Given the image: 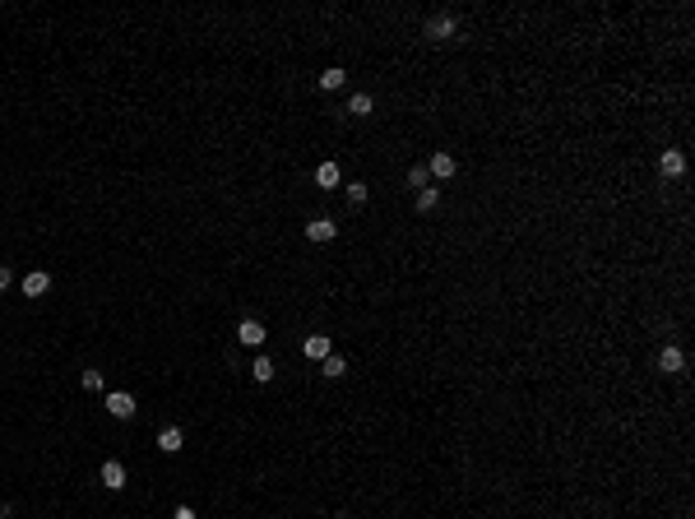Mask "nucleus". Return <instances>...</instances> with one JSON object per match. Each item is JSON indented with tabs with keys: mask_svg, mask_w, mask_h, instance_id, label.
Listing matches in <instances>:
<instances>
[{
	"mask_svg": "<svg viewBox=\"0 0 695 519\" xmlns=\"http://www.w3.org/2000/svg\"><path fill=\"white\" fill-rule=\"evenodd\" d=\"M107 412L116 417V422H130V417H135V394H125V390H111V394H107Z\"/></svg>",
	"mask_w": 695,
	"mask_h": 519,
	"instance_id": "obj_1",
	"label": "nucleus"
},
{
	"mask_svg": "<svg viewBox=\"0 0 695 519\" xmlns=\"http://www.w3.org/2000/svg\"><path fill=\"white\" fill-rule=\"evenodd\" d=\"M658 371H667V376H681V371H686V352H681L677 343H667V348L658 352Z\"/></svg>",
	"mask_w": 695,
	"mask_h": 519,
	"instance_id": "obj_2",
	"label": "nucleus"
},
{
	"mask_svg": "<svg viewBox=\"0 0 695 519\" xmlns=\"http://www.w3.org/2000/svg\"><path fill=\"white\" fill-rule=\"evenodd\" d=\"M98 477H102V487H107V491H121L125 487V464H121V459H107V464L98 468Z\"/></svg>",
	"mask_w": 695,
	"mask_h": 519,
	"instance_id": "obj_3",
	"label": "nucleus"
},
{
	"mask_svg": "<svg viewBox=\"0 0 695 519\" xmlns=\"http://www.w3.org/2000/svg\"><path fill=\"white\" fill-rule=\"evenodd\" d=\"M334 232H339V223H334V218H324V214H315V218L306 223V237H311V242H334Z\"/></svg>",
	"mask_w": 695,
	"mask_h": 519,
	"instance_id": "obj_4",
	"label": "nucleus"
},
{
	"mask_svg": "<svg viewBox=\"0 0 695 519\" xmlns=\"http://www.w3.org/2000/svg\"><path fill=\"white\" fill-rule=\"evenodd\" d=\"M181 445H185V431L181 427H163V431H158V450H163V455H181Z\"/></svg>",
	"mask_w": 695,
	"mask_h": 519,
	"instance_id": "obj_5",
	"label": "nucleus"
},
{
	"mask_svg": "<svg viewBox=\"0 0 695 519\" xmlns=\"http://www.w3.org/2000/svg\"><path fill=\"white\" fill-rule=\"evenodd\" d=\"M427 37H432V42L454 37V19H450V15H432V19H427Z\"/></svg>",
	"mask_w": 695,
	"mask_h": 519,
	"instance_id": "obj_6",
	"label": "nucleus"
},
{
	"mask_svg": "<svg viewBox=\"0 0 695 519\" xmlns=\"http://www.w3.org/2000/svg\"><path fill=\"white\" fill-rule=\"evenodd\" d=\"M427 172H432V176H441V181H450V176L459 172V163H454L450 153H432V163H427Z\"/></svg>",
	"mask_w": 695,
	"mask_h": 519,
	"instance_id": "obj_7",
	"label": "nucleus"
},
{
	"mask_svg": "<svg viewBox=\"0 0 695 519\" xmlns=\"http://www.w3.org/2000/svg\"><path fill=\"white\" fill-rule=\"evenodd\" d=\"M315 185H320V190H334V185H343L339 163H320V167H315Z\"/></svg>",
	"mask_w": 695,
	"mask_h": 519,
	"instance_id": "obj_8",
	"label": "nucleus"
},
{
	"mask_svg": "<svg viewBox=\"0 0 695 519\" xmlns=\"http://www.w3.org/2000/svg\"><path fill=\"white\" fill-rule=\"evenodd\" d=\"M237 338H241L246 348H260V343H264V325L260 320H241V325H237Z\"/></svg>",
	"mask_w": 695,
	"mask_h": 519,
	"instance_id": "obj_9",
	"label": "nucleus"
},
{
	"mask_svg": "<svg viewBox=\"0 0 695 519\" xmlns=\"http://www.w3.org/2000/svg\"><path fill=\"white\" fill-rule=\"evenodd\" d=\"M46 288H51V274H46V269H33V274H24V297H42Z\"/></svg>",
	"mask_w": 695,
	"mask_h": 519,
	"instance_id": "obj_10",
	"label": "nucleus"
},
{
	"mask_svg": "<svg viewBox=\"0 0 695 519\" xmlns=\"http://www.w3.org/2000/svg\"><path fill=\"white\" fill-rule=\"evenodd\" d=\"M329 352H334V343H329V334H311V338H306V357H311V362H324Z\"/></svg>",
	"mask_w": 695,
	"mask_h": 519,
	"instance_id": "obj_11",
	"label": "nucleus"
},
{
	"mask_svg": "<svg viewBox=\"0 0 695 519\" xmlns=\"http://www.w3.org/2000/svg\"><path fill=\"white\" fill-rule=\"evenodd\" d=\"M658 172H663V176H681V172H686V158H681L677 149H667L663 158H658Z\"/></svg>",
	"mask_w": 695,
	"mask_h": 519,
	"instance_id": "obj_12",
	"label": "nucleus"
},
{
	"mask_svg": "<svg viewBox=\"0 0 695 519\" xmlns=\"http://www.w3.org/2000/svg\"><path fill=\"white\" fill-rule=\"evenodd\" d=\"M250 381H255V385H269V381H274V362H269L264 352L250 362Z\"/></svg>",
	"mask_w": 695,
	"mask_h": 519,
	"instance_id": "obj_13",
	"label": "nucleus"
},
{
	"mask_svg": "<svg viewBox=\"0 0 695 519\" xmlns=\"http://www.w3.org/2000/svg\"><path fill=\"white\" fill-rule=\"evenodd\" d=\"M320 376H329V381H339V376H348V362H343L339 352H329V357L320 362Z\"/></svg>",
	"mask_w": 695,
	"mask_h": 519,
	"instance_id": "obj_14",
	"label": "nucleus"
},
{
	"mask_svg": "<svg viewBox=\"0 0 695 519\" xmlns=\"http://www.w3.org/2000/svg\"><path fill=\"white\" fill-rule=\"evenodd\" d=\"M371 111H376L371 93H353V98H348V116H371Z\"/></svg>",
	"mask_w": 695,
	"mask_h": 519,
	"instance_id": "obj_15",
	"label": "nucleus"
},
{
	"mask_svg": "<svg viewBox=\"0 0 695 519\" xmlns=\"http://www.w3.org/2000/svg\"><path fill=\"white\" fill-rule=\"evenodd\" d=\"M436 204H441V190H436V185H422V190H417V214H432Z\"/></svg>",
	"mask_w": 695,
	"mask_h": 519,
	"instance_id": "obj_16",
	"label": "nucleus"
},
{
	"mask_svg": "<svg viewBox=\"0 0 695 519\" xmlns=\"http://www.w3.org/2000/svg\"><path fill=\"white\" fill-rule=\"evenodd\" d=\"M343 84H348V75H343L339 65H334V70H324V75H320V89H324V93H334V89H343Z\"/></svg>",
	"mask_w": 695,
	"mask_h": 519,
	"instance_id": "obj_17",
	"label": "nucleus"
},
{
	"mask_svg": "<svg viewBox=\"0 0 695 519\" xmlns=\"http://www.w3.org/2000/svg\"><path fill=\"white\" fill-rule=\"evenodd\" d=\"M367 181H348V204H367Z\"/></svg>",
	"mask_w": 695,
	"mask_h": 519,
	"instance_id": "obj_18",
	"label": "nucleus"
},
{
	"mask_svg": "<svg viewBox=\"0 0 695 519\" xmlns=\"http://www.w3.org/2000/svg\"><path fill=\"white\" fill-rule=\"evenodd\" d=\"M427 181H432V172L422 167V163H417V167H408V185H417V190H422Z\"/></svg>",
	"mask_w": 695,
	"mask_h": 519,
	"instance_id": "obj_19",
	"label": "nucleus"
},
{
	"mask_svg": "<svg viewBox=\"0 0 695 519\" xmlns=\"http://www.w3.org/2000/svg\"><path fill=\"white\" fill-rule=\"evenodd\" d=\"M84 390H102V371H84Z\"/></svg>",
	"mask_w": 695,
	"mask_h": 519,
	"instance_id": "obj_20",
	"label": "nucleus"
},
{
	"mask_svg": "<svg viewBox=\"0 0 695 519\" xmlns=\"http://www.w3.org/2000/svg\"><path fill=\"white\" fill-rule=\"evenodd\" d=\"M172 519H195V510H190V505H176V510H172Z\"/></svg>",
	"mask_w": 695,
	"mask_h": 519,
	"instance_id": "obj_21",
	"label": "nucleus"
},
{
	"mask_svg": "<svg viewBox=\"0 0 695 519\" xmlns=\"http://www.w3.org/2000/svg\"><path fill=\"white\" fill-rule=\"evenodd\" d=\"M10 283H15V274H10V269H5V264H0V292L10 288Z\"/></svg>",
	"mask_w": 695,
	"mask_h": 519,
	"instance_id": "obj_22",
	"label": "nucleus"
},
{
	"mask_svg": "<svg viewBox=\"0 0 695 519\" xmlns=\"http://www.w3.org/2000/svg\"><path fill=\"white\" fill-rule=\"evenodd\" d=\"M334 519H353V515H334Z\"/></svg>",
	"mask_w": 695,
	"mask_h": 519,
	"instance_id": "obj_23",
	"label": "nucleus"
}]
</instances>
